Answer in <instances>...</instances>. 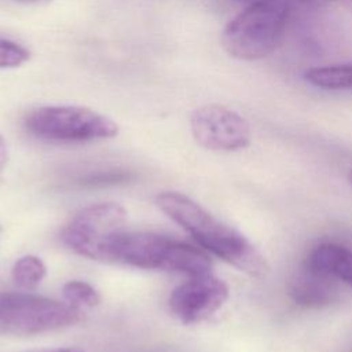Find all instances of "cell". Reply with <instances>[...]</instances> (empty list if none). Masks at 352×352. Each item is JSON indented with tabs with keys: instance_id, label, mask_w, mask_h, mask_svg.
Masks as SVG:
<instances>
[{
	"instance_id": "cell-16",
	"label": "cell",
	"mask_w": 352,
	"mask_h": 352,
	"mask_svg": "<svg viewBox=\"0 0 352 352\" xmlns=\"http://www.w3.org/2000/svg\"><path fill=\"white\" fill-rule=\"evenodd\" d=\"M8 161V148H7V143L3 138V135L0 133V175L3 173L6 165Z\"/></svg>"
},
{
	"instance_id": "cell-5",
	"label": "cell",
	"mask_w": 352,
	"mask_h": 352,
	"mask_svg": "<svg viewBox=\"0 0 352 352\" xmlns=\"http://www.w3.org/2000/svg\"><path fill=\"white\" fill-rule=\"evenodd\" d=\"M82 311L43 296L0 293V334L33 336L77 323Z\"/></svg>"
},
{
	"instance_id": "cell-19",
	"label": "cell",
	"mask_w": 352,
	"mask_h": 352,
	"mask_svg": "<svg viewBox=\"0 0 352 352\" xmlns=\"http://www.w3.org/2000/svg\"><path fill=\"white\" fill-rule=\"evenodd\" d=\"M231 1H235V3H239V4H245V6H249V4L254 3L256 0H231Z\"/></svg>"
},
{
	"instance_id": "cell-14",
	"label": "cell",
	"mask_w": 352,
	"mask_h": 352,
	"mask_svg": "<svg viewBox=\"0 0 352 352\" xmlns=\"http://www.w3.org/2000/svg\"><path fill=\"white\" fill-rule=\"evenodd\" d=\"M135 176L126 170H96L81 176L77 184L84 188H99L107 186H117L129 183Z\"/></svg>"
},
{
	"instance_id": "cell-21",
	"label": "cell",
	"mask_w": 352,
	"mask_h": 352,
	"mask_svg": "<svg viewBox=\"0 0 352 352\" xmlns=\"http://www.w3.org/2000/svg\"><path fill=\"white\" fill-rule=\"evenodd\" d=\"M54 352H80V351H69V349H65V351H54Z\"/></svg>"
},
{
	"instance_id": "cell-7",
	"label": "cell",
	"mask_w": 352,
	"mask_h": 352,
	"mask_svg": "<svg viewBox=\"0 0 352 352\" xmlns=\"http://www.w3.org/2000/svg\"><path fill=\"white\" fill-rule=\"evenodd\" d=\"M194 140L213 151H236L250 144L249 122L236 111L221 104H204L190 117Z\"/></svg>"
},
{
	"instance_id": "cell-6",
	"label": "cell",
	"mask_w": 352,
	"mask_h": 352,
	"mask_svg": "<svg viewBox=\"0 0 352 352\" xmlns=\"http://www.w3.org/2000/svg\"><path fill=\"white\" fill-rule=\"evenodd\" d=\"M126 210L117 202H100L81 209L62 228V242L80 256L107 261L109 249L124 232Z\"/></svg>"
},
{
	"instance_id": "cell-3",
	"label": "cell",
	"mask_w": 352,
	"mask_h": 352,
	"mask_svg": "<svg viewBox=\"0 0 352 352\" xmlns=\"http://www.w3.org/2000/svg\"><path fill=\"white\" fill-rule=\"evenodd\" d=\"M107 261L190 276L212 270V260L202 249L153 232H121L110 245Z\"/></svg>"
},
{
	"instance_id": "cell-9",
	"label": "cell",
	"mask_w": 352,
	"mask_h": 352,
	"mask_svg": "<svg viewBox=\"0 0 352 352\" xmlns=\"http://www.w3.org/2000/svg\"><path fill=\"white\" fill-rule=\"evenodd\" d=\"M287 293L294 304L311 309L329 307L338 298L336 279L309 267L308 264H305L290 279Z\"/></svg>"
},
{
	"instance_id": "cell-2",
	"label": "cell",
	"mask_w": 352,
	"mask_h": 352,
	"mask_svg": "<svg viewBox=\"0 0 352 352\" xmlns=\"http://www.w3.org/2000/svg\"><path fill=\"white\" fill-rule=\"evenodd\" d=\"M336 0H256L235 15L221 32L224 51L241 60L270 55L282 41L290 19Z\"/></svg>"
},
{
	"instance_id": "cell-15",
	"label": "cell",
	"mask_w": 352,
	"mask_h": 352,
	"mask_svg": "<svg viewBox=\"0 0 352 352\" xmlns=\"http://www.w3.org/2000/svg\"><path fill=\"white\" fill-rule=\"evenodd\" d=\"M30 59V51L22 44L0 37V69H14Z\"/></svg>"
},
{
	"instance_id": "cell-20",
	"label": "cell",
	"mask_w": 352,
	"mask_h": 352,
	"mask_svg": "<svg viewBox=\"0 0 352 352\" xmlns=\"http://www.w3.org/2000/svg\"><path fill=\"white\" fill-rule=\"evenodd\" d=\"M348 179H349V183L352 184V168H351V170H349V173H348Z\"/></svg>"
},
{
	"instance_id": "cell-17",
	"label": "cell",
	"mask_w": 352,
	"mask_h": 352,
	"mask_svg": "<svg viewBox=\"0 0 352 352\" xmlns=\"http://www.w3.org/2000/svg\"><path fill=\"white\" fill-rule=\"evenodd\" d=\"M334 4H338V6H341L342 8L348 10L349 12H352V0H336Z\"/></svg>"
},
{
	"instance_id": "cell-8",
	"label": "cell",
	"mask_w": 352,
	"mask_h": 352,
	"mask_svg": "<svg viewBox=\"0 0 352 352\" xmlns=\"http://www.w3.org/2000/svg\"><path fill=\"white\" fill-rule=\"evenodd\" d=\"M227 283L212 272L191 276L173 289L168 305L172 315L184 324L198 323L219 311L228 300Z\"/></svg>"
},
{
	"instance_id": "cell-4",
	"label": "cell",
	"mask_w": 352,
	"mask_h": 352,
	"mask_svg": "<svg viewBox=\"0 0 352 352\" xmlns=\"http://www.w3.org/2000/svg\"><path fill=\"white\" fill-rule=\"evenodd\" d=\"M25 126L37 139L55 143L95 142L118 133L111 118L82 106L37 107L26 116Z\"/></svg>"
},
{
	"instance_id": "cell-13",
	"label": "cell",
	"mask_w": 352,
	"mask_h": 352,
	"mask_svg": "<svg viewBox=\"0 0 352 352\" xmlns=\"http://www.w3.org/2000/svg\"><path fill=\"white\" fill-rule=\"evenodd\" d=\"M62 294L66 302L81 311L94 308L100 302V296L96 289L84 280H70L65 283Z\"/></svg>"
},
{
	"instance_id": "cell-22",
	"label": "cell",
	"mask_w": 352,
	"mask_h": 352,
	"mask_svg": "<svg viewBox=\"0 0 352 352\" xmlns=\"http://www.w3.org/2000/svg\"><path fill=\"white\" fill-rule=\"evenodd\" d=\"M0 232H1V226H0Z\"/></svg>"
},
{
	"instance_id": "cell-1",
	"label": "cell",
	"mask_w": 352,
	"mask_h": 352,
	"mask_svg": "<svg viewBox=\"0 0 352 352\" xmlns=\"http://www.w3.org/2000/svg\"><path fill=\"white\" fill-rule=\"evenodd\" d=\"M157 206L183 227L195 242L216 257L250 276H264L268 264L263 254L239 231L224 224L190 197L165 191L157 195Z\"/></svg>"
},
{
	"instance_id": "cell-10",
	"label": "cell",
	"mask_w": 352,
	"mask_h": 352,
	"mask_svg": "<svg viewBox=\"0 0 352 352\" xmlns=\"http://www.w3.org/2000/svg\"><path fill=\"white\" fill-rule=\"evenodd\" d=\"M309 267L352 287V250L337 243H322L308 256Z\"/></svg>"
},
{
	"instance_id": "cell-12",
	"label": "cell",
	"mask_w": 352,
	"mask_h": 352,
	"mask_svg": "<svg viewBox=\"0 0 352 352\" xmlns=\"http://www.w3.org/2000/svg\"><path fill=\"white\" fill-rule=\"evenodd\" d=\"M47 275L45 264L41 258L33 254H26L18 258L11 270V276L15 285L25 290L36 289Z\"/></svg>"
},
{
	"instance_id": "cell-11",
	"label": "cell",
	"mask_w": 352,
	"mask_h": 352,
	"mask_svg": "<svg viewBox=\"0 0 352 352\" xmlns=\"http://www.w3.org/2000/svg\"><path fill=\"white\" fill-rule=\"evenodd\" d=\"M305 81L323 89H352V60L323 67H312L304 74Z\"/></svg>"
},
{
	"instance_id": "cell-18",
	"label": "cell",
	"mask_w": 352,
	"mask_h": 352,
	"mask_svg": "<svg viewBox=\"0 0 352 352\" xmlns=\"http://www.w3.org/2000/svg\"><path fill=\"white\" fill-rule=\"evenodd\" d=\"M18 3H23V4H41V3H47L50 0H15Z\"/></svg>"
}]
</instances>
